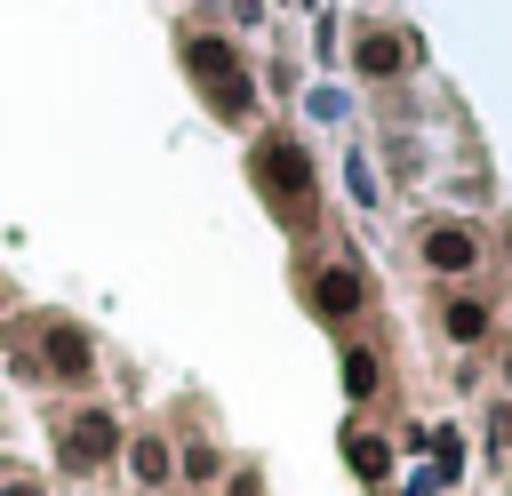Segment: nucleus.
Returning a JSON list of instances; mask_svg holds the SVG:
<instances>
[{
	"label": "nucleus",
	"instance_id": "f257e3e1",
	"mask_svg": "<svg viewBox=\"0 0 512 496\" xmlns=\"http://www.w3.org/2000/svg\"><path fill=\"white\" fill-rule=\"evenodd\" d=\"M192 72H200V88H208V104H216L224 120L248 112V72H240V56H232L224 40H192Z\"/></svg>",
	"mask_w": 512,
	"mask_h": 496
},
{
	"label": "nucleus",
	"instance_id": "f03ea898",
	"mask_svg": "<svg viewBox=\"0 0 512 496\" xmlns=\"http://www.w3.org/2000/svg\"><path fill=\"white\" fill-rule=\"evenodd\" d=\"M256 168H264V184H272L280 200H296V192L312 184V168H304V152H296V144H280V136H272V144L256 152Z\"/></svg>",
	"mask_w": 512,
	"mask_h": 496
},
{
	"label": "nucleus",
	"instance_id": "7ed1b4c3",
	"mask_svg": "<svg viewBox=\"0 0 512 496\" xmlns=\"http://www.w3.org/2000/svg\"><path fill=\"white\" fill-rule=\"evenodd\" d=\"M112 448H120V424H112L104 408H80V416H72V464H104Z\"/></svg>",
	"mask_w": 512,
	"mask_h": 496
},
{
	"label": "nucleus",
	"instance_id": "20e7f679",
	"mask_svg": "<svg viewBox=\"0 0 512 496\" xmlns=\"http://www.w3.org/2000/svg\"><path fill=\"white\" fill-rule=\"evenodd\" d=\"M424 264L432 272H472V232L464 224H432L424 232Z\"/></svg>",
	"mask_w": 512,
	"mask_h": 496
},
{
	"label": "nucleus",
	"instance_id": "39448f33",
	"mask_svg": "<svg viewBox=\"0 0 512 496\" xmlns=\"http://www.w3.org/2000/svg\"><path fill=\"white\" fill-rule=\"evenodd\" d=\"M48 360H56L64 376H80V368H88V336H80V328H48Z\"/></svg>",
	"mask_w": 512,
	"mask_h": 496
},
{
	"label": "nucleus",
	"instance_id": "423d86ee",
	"mask_svg": "<svg viewBox=\"0 0 512 496\" xmlns=\"http://www.w3.org/2000/svg\"><path fill=\"white\" fill-rule=\"evenodd\" d=\"M312 296H320L328 312H352V304H360V280H352V272H320V288H312Z\"/></svg>",
	"mask_w": 512,
	"mask_h": 496
},
{
	"label": "nucleus",
	"instance_id": "0eeeda50",
	"mask_svg": "<svg viewBox=\"0 0 512 496\" xmlns=\"http://www.w3.org/2000/svg\"><path fill=\"white\" fill-rule=\"evenodd\" d=\"M344 392H352V400L376 392V352H344Z\"/></svg>",
	"mask_w": 512,
	"mask_h": 496
},
{
	"label": "nucleus",
	"instance_id": "6e6552de",
	"mask_svg": "<svg viewBox=\"0 0 512 496\" xmlns=\"http://www.w3.org/2000/svg\"><path fill=\"white\" fill-rule=\"evenodd\" d=\"M352 464H360V480H384V472H392V456H384V440H376V432H360V440H352Z\"/></svg>",
	"mask_w": 512,
	"mask_h": 496
},
{
	"label": "nucleus",
	"instance_id": "1a4fd4ad",
	"mask_svg": "<svg viewBox=\"0 0 512 496\" xmlns=\"http://www.w3.org/2000/svg\"><path fill=\"white\" fill-rule=\"evenodd\" d=\"M392 64H400V40L368 32V40H360V72H392Z\"/></svg>",
	"mask_w": 512,
	"mask_h": 496
},
{
	"label": "nucleus",
	"instance_id": "9d476101",
	"mask_svg": "<svg viewBox=\"0 0 512 496\" xmlns=\"http://www.w3.org/2000/svg\"><path fill=\"white\" fill-rule=\"evenodd\" d=\"M168 440H136V480H168Z\"/></svg>",
	"mask_w": 512,
	"mask_h": 496
},
{
	"label": "nucleus",
	"instance_id": "9b49d317",
	"mask_svg": "<svg viewBox=\"0 0 512 496\" xmlns=\"http://www.w3.org/2000/svg\"><path fill=\"white\" fill-rule=\"evenodd\" d=\"M480 328H488V312H480V304H448V336H456V344H472Z\"/></svg>",
	"mask_w": 512,
	"mask_h": 496
},
{
	"label": "nucleus",
	"instance_id": "f8f14e48",
	"mask_svg": "<svg viewBox=\"0 0 512 496\" xmlns=\"http://www.w3.org/2000/svg\"><path fill=\"white\" fill-rule=\"evenodd\" d=\"M184 472L192 480H216V448H184Z\"/></svg>",
	"mask_w": 512,
	"mask_h": 496
},
{
	"label": "nucleus",
	"instance_id": "ddd939ff",
	"mask_svg": "<svg viewBox=\"0 0 512 496\" xmlns=\"http://www.w3.org/2000/svg\"><path fill=\"white\" fill-rule=\"evenodd\" d=\"M488 440H496V456H512V408H496V416H488Z\"/></svg>",
	"mask_w": 512,
	"mask_h": 496
},
{
	"label": "nucleus",
	"instance_id": "4468645a",
	"mask_svg": "<svg viewBox=\"0 0 512 496\" xmlns=\"http://www.w3.org/2000/svg\"><path fill=\"white\" fill-rule=\"evenodd\" d=\"M0 496H48V488H40V480H24V472H16V480H8V488H0Z\"/></svg>",
	"mask_w": 512,
	"mask_h": 496
},
{
	"label": "nucleus",
	"instance_id": "2eb2a0df",
	"mask_svg": "<svg viewBox=\"0 0 512 496\" xmlns=\"http://www.w3.org/2000/svg\"><path fill=\"white\" fill-rule=\"evenodd\" d=\"M504 376H512V360H504Z\"/></svg>",
	"mask_w": 512,
	"mask_h": 496
}]
</instances>
